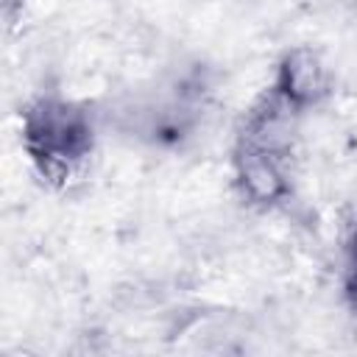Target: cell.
Masks as SVG:
<instances>
[{
  "mask_svg": "<svg viewBox=\"0 0 357 357\" xmlns=\"http://www.w3.org/2000/svg\"><path fill=\"white\" fill-rule=\"evenodd\" d=\"M301 114L268 89L248 109L234 142V184L251 206L273 209L290 198V151Z\"/></svg>",
  "mask_w": 357,
  "mask_h": 357,
  "instance_id": "cell-1",
  "label": "cell"
},
{
  "mask_svg": "<svg viewBox=\"0 0 357 357\" xmlns=\"http://www.w3.org/2000/svg\"><path fill=\"white\" fill-rule=\"evenodd\" d=\"M20 142L42 181L64 187L89 162L95 151V126L81 103L42 95L20 112Z\"/></svg>",
  "mask_w": 357,
  "mask_h": 357,
  "instance_id": "cell-2",
  "label": "cell"
},
{
  "mask_svg": "<svg viewBox=\"0 0 357 357\" xmlns=\"http://www.w3.org/2000/svg\"><path fill=\"white\" fill-rule=\"evenodd\" d=\"M268 92H273L282 103H287L298 114H307L312 106H318L326 98L329 73L315 50L293 47L279 59Z\"/></svg>",
  "mask_w": 357,
  "mask_h": 357,
  "instance_id": "cell-3",
  "label": "cell"
},
{
  "mask_svg": "<svg viewBox=\"0 0 357 357\" xmlns=\"http://www.w3.org/2000/svg\"><path fill=\"white\" fill-rule=\"evenodd\" d=\"M343 296L357 324V231L346 243V259H343Z\"/></svg>",
  "mask_w": 357,
  "mask_h": 357,
  "instance_id": "cell-4",
  "label": "cell"
}]
</instances>
